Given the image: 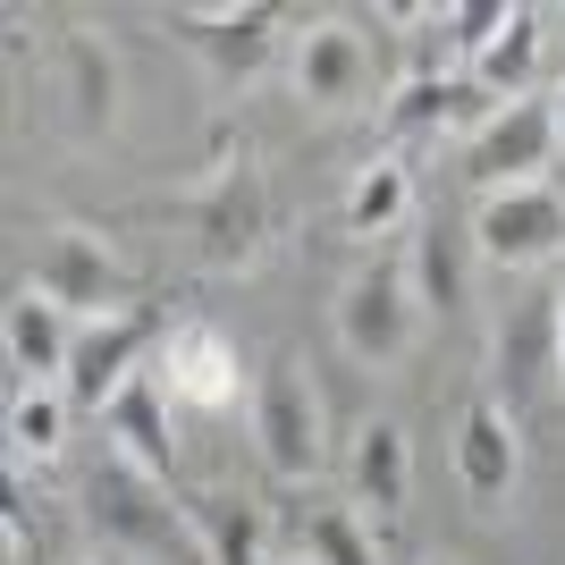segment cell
<instances>
[{"instance_id": "cell-1", "label": "cell", "mask_w": 565, "mask_h": 565, "mask_svg": "<svg viewBox=\"0 0 565 565\" xmlns=\"http://www.w3.org/2000/svg\"><path fill=\"white\" fill-rule=\"evenodd\" d=\"M423 296H414V270L405 262H372L363 279L338 296V338H347L354 363H372V372H388V363H405L414 354V338H423Z\"/></svg>"}, {"instance_id": "cell-2", "label": "cell", "mask_w": 565, "mask_h": 565, "mask_svg": "<svg viewBox=\"0 0 565 565\" xmlns=\"http://www.w3.org/2000/svg\"><path fill=\"white\" fill-rule=\"evenodd\" d=\"M25 287L43 296V305H60L85 330V321H110V312H127L118 305V254L102 245L94 228H43V245H34V262H25Z\"/></svg>"}, {"instance_id": "cell-3", "label": "cell", "mask_w": 565, "mask_h": 565, "mask_svg": "<svg viewBox=\"0 0 565 565\" xmlns=\"http://www.w3.org/2000/svg\"><path fill=\"white\" fill-rule=\"evenodd\" d=\"M254 448L279 481H312L321 472V397H312L305 363H270L254 380Z\"/></svg>"}, {"instance_id": "cell-4", "label": "cell", "mask_w": 565, "mask_h": 565, "mask_svg": "<svg viewBox=\"0 0 565 565\" xmlns=\"http://www.w3.org/2000/svg\"><path fill=\"white\" fill-rule=\"evenodd\" d=\"M186 228H194V245H203V262H220V270L254 262L262 245H270V178H262L254 161H228L212 186L186 203Z\"/></svg>"}, {"instance_id": "cell-5", "label": "cell", "mask_w": 565, "mask_h": 565, "mask_svg": "<svg viewBox=\"0 0 565 565\" xmlns=\"http://www.w3.org/2000/svg\"><path fill=\"white\" fill-rule=\"evenodd\" d=\"M472 245L481 262L498 270H541V262L565 254V194L548 186H507V194H481V220H472Z\"/></svg>"}, {"instance_id": "cell-6", "label": "cell", "mask_w": 565, "mask_h": 565, "mask_svg": "<svg viewBox=\"0 0 565 565\" xmlns=\"http://www.w3.org/2000/svg\"><path fill=\"white\" fill-rule=\"evenodd\" d=\"M557 161V110L548 102H507L490 127H472V152H465V178L481 194H507V186H541V169Z\"/></svg>"}, {"instance_id": "cell-7", "label": "cell", "mask_w": 565, "mask_h": 565, "mask_svg": "<svg viewBox=\"0 0 565 565\" xmlns=\"http://www.w3.org/2000/svg\"><path fill=\"white\" fill-rule=\"evenodd\" d=\"M161 338H169L161 312H110V321H85V330H76V354H68V397L102 414V405L143 372V354L161 347Z\"/></svg>"}, {"instance_id": "cell-8", "label": "cell", "mask_w": 565, "mask_h": 565, "mask_svg": "<svg viewBox=\"0 0 565 565\" xmlns=\"http://www.w3.org/2000/svg\"><path fill=\"white\" fill-rule=\"evenodd\" d=\"M372 85H380V60L354 25L321 18L305 43H296V94H305L312 110H354V102H372Z\"/></svg>"}, {"instance_id": "cell-9", "label": "cell", "mask_w": 565, "mask_h": 565, "mask_svg": "<svg viewBox=\"0 0 565 565\" xmlns=\"http://www.w3.org/2000/svg\"><path fill=\"white\" fill-rule=\"evenodd\" d=\"M102 439L118 448V465H136L143 481H161V490H169L178 448H169V388H161V372H136L110 405H102Z\"/></svg>"}, {"instance_id": "cell-10", "label": "cell", "mask_w": 565, "mask_h": 565, "mask_svg": "<svg viewBox=\"0 0 565 565\" xmlns=\"http://www.w3.org/2000/svg\"><path fill=\"white\" fill-rule=\"evenodd\" d=\"M456 481H465V498H481V507H498V498L523 481V439H515V414L498 397H472L465 414H456Z\"/></svg>"}, {"instance_id": "cell-11", "label": "cell", "mask_w": 565, "mask_h": 565, "mask_svg": "<svg viewBox=\"0 0 565 565\" xmlns=\"http://www.w3.org/2000/svg\"><path fill=\"white\" fill-rule=\"evenodd\" d=\"M161 388L169 397H186V405H203V414H220V405L236 397V347L212 330V321H169V338H161Z\"/></svg>"}, {"instance_id": "cell-12", "label": "cell", "mask_w": 565, "mask_h": 565, "mask_svg": "<svg viewBox=\"0 0 565 565\" xmlns=\"http://www.w3.org/2000/svg\"><path fill=\"white\" fill-rule=\"evenodd\" d=\"M178 515H186L203 565H270V515L245 490H194Z\"/></svg>"}, {"instance_id": "cell-13", "label": "cell", "mask_w": 565, "mask_h": 565, "mask_svg": "<svg viewBox=\"0 0 565 565\" xmlns=\"http://www.w3.org/2000/svg\"><path fill=\"white\" fill-rule=\"evenodd\" d=\"M169 25L228 76H254L262 60H270V43H279V18H270V9H178Z\"/></svg>"}, {"instance_id": "cell-14", "label": "cell", "mask_w": 565, "mask_h": 565, "mask_svg": "<svg viewBox=\"0 0 565 565\" xmlns=\"http://www.w3.org/2000/svg\"><path fill=\"white\" fill-rule=\"evenodd\" d=\"M354 490H363V523H397L405 498H414V448H405V423H363L354 439Z\"/></svg>"}, {"instance_id": "cell-15", "label": "cell", "mask_w": 565, "mask_h": 565, "mask_svg": "<svg viewBox=\"0 0 565 565\" xmlns=\"http://www.w3.org/2000/svg\"><path fill=\"white\" fill-rule=\"evenodd\" d=\"M68 354H76V321L60 305H43L34 287H18V305H9V363L25 372V388H43V380L68 388Z\"/></svg>"}, {"instance_id": "cell-16", "label": "cell", "mask_w": 565, "mask_h": 565, "mask_svg": "<svg viewBox=\"0 0 565 565\" xmlns=\"http://www.w3.org/2000/svg\"><path fill=\"white\" fill-rule=\"evenodd\" d=\"M548 372H557V296L523 305L515 330H498V388H507V405H523Z\"/></svg>"}, {"instance_id": "cell-17", "label": "cell", "mask_w": 565, "mask_h": 565, "mask_svg": "<svg viewBox=\"0 0 565 565\" xmlns=\"http://www.w3.org/2000/svg\"><path fill=\"white\" fill-rule=\"evenodd\" d=\"M507 102H490L472 76H414L397 102H388V127L397 136H423V127H448V118H472V127H490Z\"/></svg>"}, {"instance_id": "cell-18", "label": "cell", "mask_w": 565, "mask_h": 565, "mask_svg": "<svg viewBox=\"0 0 565 565\" xmlns=\"http://www.w3.org/2000/svg\"><path fill=\"white\" fill-rule=\"evenodd\" d=\"M152 490L161 481H143L136 465H102L94 472V523L102 532H127V541H169V507H152Z\"/></svg>"}, {"instance_id": "cell-19", "label": "cell", "mask_w": 565, "mask_h": 565, "mask_svg": "<svg viewBox=\"0 0 565 565\" xmlns=\"http://www.w3.org/2000/svg\"><path fill=\"white\" fill-rule=\"evenodd\" d=\"M60 102H68L76 127H110L118 68H110V51H102L94 34H68V43H60Z\"/></svg>"}, {"instance_id": "cell-20", "label": "cell", "mask_w": 565, "mask_h": 565, "mask_svg": "<svg viewBox=\"0 0 565 565\" xmlns=\"http://www.w3.org/2000/svg\"><path fill=\"white\" fill-rule=\"evenodd\" d=\"M532 60H541V18H532V9H507L498 43L472 60V85H481L490 102H523V85H532Z\"/></svg>"}, {"instance_id": "cell-21", "label": "cell", "mask_w": 565, "mask_h": 565, "mask_svg": "<svg viewBox=\"0 0 565 565\" xmlns=\"http://www.w3.org/2000/svg\"><path fill=\"white\" fill-rule=\"evenodd\" d=\"M405 212H414V178H405V161H372L363 178H354V194H347V228L354 236H388Z\"/></svg>"}, {"instance_id": "cell-22", "label": "cell", "mask_w": 565, "mask_h": 565, "mask_svg": "<svg viewBox=\"0 0 565 565\" xmlns=\"http://www.w3.org/2000/svg\"><path fill=\"white\" fill-rule=\"evenodd\" d=\"M68 388H60V380H43V388H18V397H9V448L18 456H51L60 448V430H68Z\"/></svg>"}, {"instance_id": "cell-23", "label": "cell", "mask_w": 565, "mask_h": 565, "mask_svg": "<svg viewBox=\"0 0 565 565\" xmlns=\"http://www.w3.org/2000/svg\"><path fill=\"white\" fill-rule=\"evenodd\" d=\"M305 557L312 565H380V541L354 507H312L305 515Z\"/></svg>"}, {"instance_id": "cell-24", "label": "cell", "mask_w": 565, "mask_h": 565, "mask_svg": "<svg viewBox=\"0 0 565 565\" xmlns=\"http://www.w3.org/2000/svg\"><path fill=\"white\" fill-rule=\"evenodd\" d=\"M414 296H423V312L465 305V245H456L448 228H430L423 245H414Z\"/></svg>"}, {"instance_id": "cell-25", "label": "cell", "mask_w": 565, "mask_h": 565, "mask_svg": "<svg viewBox=\"0 0 565 565\" xmlns=\"http://www.w3.org/2000/svg\"><path fill=\"white\" fill-rule=\"evenodd\" d=\"M423 25H439V43L481 60L498 43V25H507V0H472V9H423Z\"/></svg>"}, {"instance_id": "cell-26", "label": "cell", "mask_w": 565, "mask_h": 565, "mask_svg": "<svg viewBox=\"0 0 565 565\" xmlns=\"http://www.w3.org/2000/svg\"><path fill=\"white\" fill-rule=\"evenodd\" d=\"M557 380H565V279H557Z\"/></svg>"}, {"instance_id": "cell-27", "label": "cell", "mask_w": 565, "mask_h": 565, "mask_svg": "<svg viewBox=\"0 0 565 565\" xmlns=\"http://www.w3.org/2000/svg\"><path fill=\"white\" fill-rule=\"evenodd\" d=\"M548 110H557V152H565V85L548 94Z\"/></svg>"}, {"instance_id": "cell-28", "label": "cell", "mask_w": 565, "mask_h": 565, "mask_svg": "<svg viewBox=\"0 0 565 565\" xmlns=\"http://www.w3.org/2000/svg\"><path fill=\"white\" fill-rule=\"evenodd\" d=\"M296 565H312V557H296Z\"/></svg>"}, {"instance_id": "cell-29", "label": "cell", "mask_w": 565, "mask_h": 565, "mask_svg": "<svg viewBox=\"0 0 565 565\" xmlns=\"http://www.w3.org/2000/svg\"><path fill=\"white\" fill-rule=\"evenodd\" d=\"M439 565H448V557H439Z\"/></svg>"}, {"instance_id": "cell-30", "label": "cell", "mask_w": 565, "mask_h": 565, "mask_svg": "<svg viewBox=\"0 0 565 565\" xmlns=\"http://www.w3.org/2000/svg\"><path fill=\"white\" fill-rule=\"evenodd\" d=\"M557 25H565V18H557Z\"/></svg>"}]
</instances>
